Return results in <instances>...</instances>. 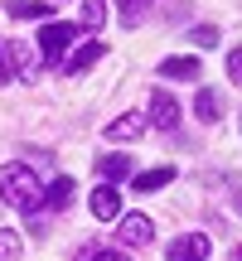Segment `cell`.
<instances>
[{"mask_svg": "<svg viewBox=\"0 0 242 261\" xmlns=\"http://www.w3.org/2000/svg\"><path fill=\"white\" fill-rule=\"evenodd\" d=\"M0 198H5L10 208H19V213H39V203H44V189H39V174L29 165H5L0 169Z\"/></svg>", "mask_w": 242, "mask_h": 261, "instance_id": "1", "label": "cell"}, {"mask_svg": "<svg viewBox=\"0 0 242 261\" xmlns=\"http://www.w3.org/2000/svg\"><path fill=\"white\" fill-rule=\"evenodd\" d=\"M78 39V24H44L39 29V58H58Z\"/></svg>", "mask_w": 242, "mask_h": 261, "instance_id": "2", "label": "cell"}, {"mask_svg": "<svg viewBox=\"0 0 242 261\" xmlns=\"http://www.w3.org/2000/svg\"><path fill=\"white\" fill-rule=\"evenodd\" d=\"M116 237L126 247H146L150 237H155V223H150L146 213H126V218H121V227H116Z\"/></svg>", "mask_w": 242, "mask_h": 261, "instance_id": "3", "label": "cell"}, {"mask_svg": "<svg viewBox=\"0 0 242 261\" xmlns=\"http://www.w3.org/2000/svg\"><path fill=\"white\" fill-rule=\"evenodd\" d=\"M150 130V116H140V112H126V116H116L112 126H107V140H140Z\"/></svg>", "mask_w": 242, "mask_h": 261, "instance_id": "4", "label": "cell"}, {"mask_svg": "<svg viewBox=\"0 0 242 261\" xmlns=\"http://www.w3.org/2000/svg\"><path fill=\"white\" fill-rule=\"evenodd\" d=\"M150 121H155L160 130H175L179 126V102L170 92H150Z\"/></svg>", "mask_w": 242, "mask_h": 261, "instance_id": "5", "label": "cell"}, {"mask_svg": "<svg viewBox=\"0 0 242 261\" xmlns=\"http://www.w3.org/2000/svg\"><path fill=\"white\" fill-rule=\"evenodd\" d=\"M170 261H208V237H199V232L175 237L170 242Z\"/></svg>", "mask_w": 242, "mask_h": 261, "instance_id": "6", "label": "cell"}, {"mask_svg": "<svg viewBox=\"0 0 242 261\" xmlns=\"http://www.w3.org/2000/svg\"><path fill=\"white\" fill-rule=\"evenodd\" d=\"M116 213H121V194H116L112 184H102V189L92 194V218H102V223H112Z\"/></svg>", "mask_w": 242, "mask_h": 261, "instance_id": "7", "label": "cell"}, {"mask_svg": "<svg viewBox=\"0 0 242 261\" xmlns=\"http://www.w3.org/2000/svg\"><path fill=\"white\" fill-rule=\"evenodd\" d=\"M194 116H199V121H218V116H223V97H218V87H199Z\"/></svg>", "mask_w": 242, "mask_h": 261, "instance_id": "8", "label": "cell"}, {"mask_svg": "<svg viewBox=\"0 0 242 261\" xmlns=\"http://www.w3.org/2000/svg\"><path fill=\"white\" fill-rule=\"evenodd\" d=\"M97 174H102L107 184H121V179H131V160L126 155H102L97 160Z\"/></svg>", "mask_w": 242, "mask_h": 261, "instance_id": "9", "label": "cell"}, {"mask_svg": "<svg viewBox=\"0 0 242 261\" xmlns=\"http://www.w3.org/2000/svg\"><path fill=\"white\" fill-rule=\"evenodd\" d=\"M170 179H175V169H170V165H160V169H146V174H136L131 184H136V194H155V189H165Z\"/></svg>", "mask_w": 242, "mask_h": 261, "instance_id": "10", "label": "cell"}, {"mask_svg": "<svg viewBox=\"0 0 242 261\" xmlns=\"http://www.w3.org/2000/svg\"><path fill=\"white\" fill-rule=\"evenodd\" d=\"M10 58H15V68H19L25 77H39V58H34V44L15 39V44H10Z\"/></svg>", "mask_w": 242, "mask_h": 261, "instance_id": "11", "label": "cell"}, {"mask_svg": "<svg viewBox=\"0 0 242 261\" xmlns=\"http://www.w3.org/2000/svg\"><path fill=\"white\" fill-rule=\"evenodd\" d=\"M102 54H107V44H97V39H92L87 48H78V54L68 58V73H73V77H78V73H87V68H92V63H97Z\"/></svg>", "mask_w": 242, "mask_h": 261, "instance_id": "12", "label": "cell"}, {"mask_svg": "<svg viewBox=\"0 0 242 261\" xmlns=\"http://www.w3.org/2000/svg\"><path fill=\"white\" fill-rule=\"evenodd\" d=\"M160 77H184V83H194L199 77V58H165V63H160Z\"/></svg>", "mask_w": 242, "mask_h": 261, "instance_id": "13", "label": "cell"}, {"mask_svg": "<svg viewBox=\"0 0 242 261\" xmlns=\"http://www.w3.org/2000/svg\"><path fill=\"white\" fill-rule=\"evenodd\" d=\"M73 203V179H54V184H49V194H44V208H68Z\"/></svg>", "mask_w": 242, "mask_h": 261, "instance_id": "14", "label": "cell"}, {"mask_svg": "<svg viewBox=\"0 0 242 261\" xmlns=\"http://www.w3.org/2000/svg\"><path fill=\"white\" fill-rule=\"evenodd\" d=\"M73 261H126L116 252V247H102V242H87V247H78V256Z\"/></svg>", "mask_w": 242, "mask_h": 261, "instance_id": "15", "label": "cell"}, {"mask_svg": "<svg viewBox=\"0 0 242 261\" xmlns=\"http://www.w3.org/2000/svg\"><path fill=\"white\" fill-rule=\"evenodd\" d=\"M54 5H39V0H10V15L15 19H49Z\"/></svg>", "mask_w": 242, "mask_h": 261, "instance_id": "16", "label": "cell"}, {"mask_svg": "<svg viewBox=\"0 0 242 261\" xmlns=\"http://www.w3.org/2000/svg\"><path fill=\"white\" fill-rule=\"evenodd\" d=\"M83 24L87 29H102L107 24V0H83Z\"/></svg>", "mask_w": 242, "mask_h": 261, "instance_id": "17", "label": "cell"}, {"mask_svg": "<svg viewBox=\"0 0 242 261\" xmlns=\"http://www.w3.org/2000/svg\"><path fill=\"white\" fill-rule=\"evenodd\" d=\"M0 261H19V232L0 227Z\"/></svg>", "mask_w": 242, "mask_h": 261, "instance_id": "18", "label": "cell"}, {"mask_svg": "<svg viewBox=\"0 0 242 261\" xmlns=\"http://www.w3.org/2000/svg\"><path fill=\"white\" fill-rule=\"evenodd\" d=\"M146 5H150V0H121V19H126V24H140Z\"/></svg>", "mask_w": 242, "mask_h": 261, "instance_id": "19", "label": "cell"}, {"mask_svg": "<svg viewBox=\"0 0 242 261\" xmlns=\"http://www.w3.org/2000/svg\"><path fill=\"white\" fill-rule=\"evenodd\" d=\"M194 44H199V48H213V44H218V29H213V24H199V29H194Z\"/></svg>", "mask_w": 242, "mask_h": 261, "instance_id": "20", "label": "cell"}, {"mask_svg": "<svg viewBox=\"0 0 242 261\" xmlns=\"http://www.w3.org/2000/svg\"><path fill=\"white\" fill-rule=\"evenodd\" d=\"M15 77V58H10V44H0V83Z\"/></svg>", "mask_w": 242, "mask_h": 261, "instance_id": "21", "label": "cell"}, {"mask_svg": "<svg viewBox=\"0 0 242 261\" xmlns=\"http://www.w3.org/2000/svg\"><path fill=\"white\" fill-rule=\"evenodd\" d=\"M228 77H233V83H242V48H233V54H228Z\"/></svg>", "mask_w": 242, "mask_h": 261, "instance_id": "22", "label": "cell"}, {"mask_svg": "<svg viewBox=\"0 0 242 261\" xmlns=\"http://www.w3.org/2000/svg\"><path fill=\"white\" fill-rule=\"evenodd\" d=\"M228 261H242V247H233V256H228Z\"/></svg>", "mask_w": 242, "mask_h": 261, "instance_id": "23", "label": "cell"}]
</instances>
